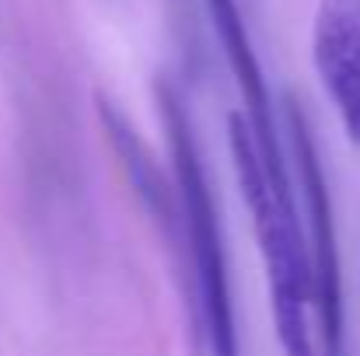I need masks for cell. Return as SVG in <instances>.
Returning a JSON list of instances; mask_svg holds the SVG:
<instances>
[{"instance_id":"1","label":"cell","mask_w":360,"mask_h":356,"mask_svg":"<svg viewBox=\"0 0 360 356\" xmlns=\"http://www.w3.org/2000/svg\"><path fill=\"white\" fill-rule=\"evenodd\" d=\"M228 143H231V164H235L241 199L252 213L259 255L266 265L276 339L283 346V356H315L311 329H308L311 265H308V244L301 241L297 203H283L273 192L241 112L228 116Z\"/></svg>"},{"instance_id":"2","label":"cell","mask_w":360,"mask_h":356,"mask_svg":"<svg viewBox=\"0 0 360 356\" xmlns=\"http://www.w3.org/2000/svg\"><path fill=\"white\" fill-rule=\"evenodd\" d=\"M165 126L175 157V192H179V220L186 228V244L196 269V294H200V318L207 332L210 356H241L238 325H235V301L228 279V251L214 206V192L200 161V147L182 105L165 95Z\"/></svg>"},{"instance_id":"3","label":"cell","mask_w":360,"mask_h":356,"mask_svg":"<svg viewBox=\"0 0 360 356\" xmlns=\"http://www.w3.org/2000/svg\"><path fill=\"white\" fill-rule=\"evenodd\" d=\"M287 129H290V147H294V164H297V185L304 196V213H308V265H311V308L322 329V346L326 356H343L347 343V318H343V262H340V235H336V217H333V196L329 182L315 150V140L308 133L304 112L290 102L287 105Z\"/></svg>"},{"instance_id":"4","label":"cell","mask_w":360,"mask_h":356,"mask_svg":"<svg viewBox=\"0 0 360 356\" xmlns=\"http://www.w3.org/2000/svg\"><path fill=\"white\" fill-rule=\"evenodd\" d=\"M207 11H210V21H214V32L224 46V56H228V67L235 74V84L241 91V105H245V126H248V136L255 143V154L262 161V171L273 185V192L283 199V203H297L294 199V185H290V168H287V154L280 147V133H276V119H273V98H269V88H266V77H262V67H259V56L252 49V39H248V28L241 21V11L235 0H207Z\"/></svg>"},{"instance_id":"5","label":"cell","mask_w":360,"mask_h":356,"mask_svg":"<svg viewBox=\"0 0 360 356\" xmlns=\"http://www.w3.org/2000/svg\"><path fill=\"white\" fill-rule=\"evenodd\" d=\"M311 60L347 140L360 147V0H319Z\"/></svg>"}]
</instances>
